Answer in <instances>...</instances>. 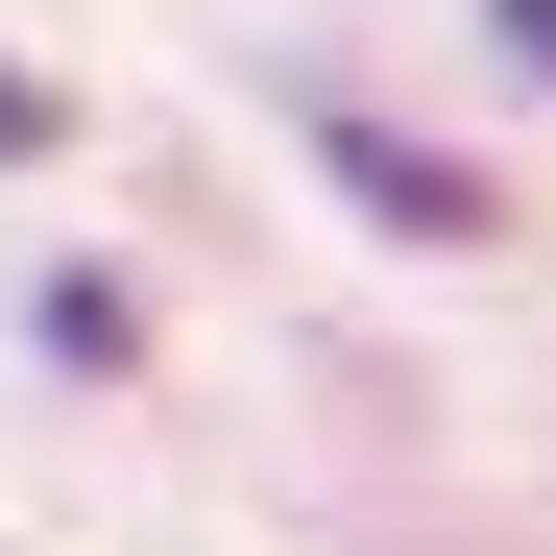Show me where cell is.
I'll return each instance as SVG.
<instances>
[{
	"instance_id": "cell-1",
	"label": "cell",
	"mask_w": 556,
	"mask_h": 556,
	"mask_svg": "<svg viewBox=\"0 0 556 556\" xmlns=\"http://www.w3.org/2000/svg\"><path fill=\"white\" fill-rule=\"evenodd\" d=\"M315 169H339V194L363 218H388V242H508V194H484V169H459V146H412V122H363V98H315Z\"/></svg>"
},
{
	"instance_id": "cell-2",
	"label": "cell",
	"mask_w": 556,
	"mask_h": 556,
	"mask_svg": "<svg viewBox=\"0 0 556 556\" xmlns=\"http://www.w3.org/2000/svg\"><path fill=\"white\" fill-rule=\"evenodd\" d=\"M49 363H73V388H122V363H146V315H122V266H49Z\"/></svg>"
},
{
	"instance_id": "cell-3",
	"label": "cell",
	"mask_w": 556,
	"mask_h": 556,
	"mask_svg": "<svg viewBox=\"0 0 556 556\" xmlns=\"http://www.w3.org/2000/svg\"><path fill=\"white\" fill-rule=\"evenodd\" d=\"M484 49H508V73H532V98H556V0H484Z\"/></svg>"
},
{
	"instance_id": "cell-4",
	"label": "cell",
	"mask_w": 556,
	"mask_h": 556,
	"mask_svg": "<svg viewBox=\"0 0 556 556\" xmlns=\"http://www.w3.org/2000/svg\"><path fill=\"white\" fill-rule=\"evenodd\" d=\"M25 146H49V73H25V49H0V169H25Z\"/></svg>"
}]
</instances>
